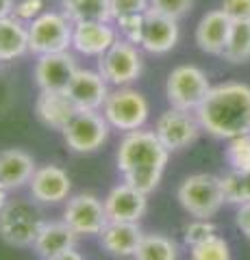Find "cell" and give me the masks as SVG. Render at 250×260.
<instances>
[{
	"label": "cell",
	"mask_w": 250,
	"mask_h": 260,
	"mask_svg": "<svg viewBox=\"0 0 250 260\" xmlns=\"http://www.w3.org/2000/svg\"><path fill=\"white\" fill-rule=\"evenodd\" d=\"M170 150L159 141L155 130L124 133L118 145V172L126 184L144 193H152L163 178Z\"/></svg>",
	"instance_id": "6da1fadb"
},
{
	"label": "cell",
	"mask_w": 250,
	"mask_h": 260,
	"mask_svg": "<svg viewBox=\"0 0 250 260\" xmlns=\"http://www.w3.org/2000/svg\"><path fill=\"white\" fill-rule=\"evenodd\" d=\"M196 117L203 130L217 139H233L250 133V87L244 83H224L211 87Z\"/></svg>",
	"instance_id": "7a4b0ae2"
},
{
	"label": "cell",
	"mask_w": 250,
	"mask_h": 260,
	"mask_svg": "<svg viewBox=\"0 0 250 260\" xmlns=\"http://www.w3.org/2000/svg\"><path fill=\"white\" fill-rule=\"evenodd\" d=\"M176 200L183 206V210L193 219H211L222 208L224 189L222 178L213 174H193L185 178L176 191Z\"/></svg>",
	"instance_id": "3957f363"
},
{
	"label": "cell",
	"mask_w": 250,
	"mask_h": 260,
	"mask_svg": "<svg viewBox=\"0 0 250 260\" xmlns=\"http://www.w3.org/2000/svg\"><path fill=\"white\" fill-rule=\"evenodd\" d=\"M26 28H29L31 54L42 56V54L72 50L74 22L63 11H44L39 18L29 22Z\"/></svg>",
	"instance_id": "277c9868"
},
{
	"label": "cell",
	"mask_w": 250,
	"mask_h": 260,
	"mask_svg": "<svg viewBox=\"0 0 250 260\" xmlns=\"http://www.w3.org/2000/svg\"><path fill=\"white\" fill-rule=\"evenodd\" d=\"M102 115L109 121L111 128L122 130V133H133V130H140L148 121L150 104L146 95L133 89L131 85L114 87L102 107Z\"/></svg>",
	"instance_id": "5b68a950"
},
{
	"label": "cell",
	"mask_w": 250,
	"mask_h": 260,
	"mask_svg": "<svg viewBox=\"0 0 250 260\" xmlns=\"http://www.w3.org/2000/svg\"><path fill=\"white\" fill-rule=\"evenodd\" d=\"M209 91H211L209 76L198 65H191V63L176 65L170 74H168L165 98L170 102V107L174 109L196 113L200 104L205 102Z\"/></svg>",
	"instance_id": "8992f818"
},
{
	"label": "cell",
	"mask_w": 250,
	"mask_h": 260,
	"mask_svg": "<svg viewBox=\"0 0 250 260\" xmlns=\"http://www.w3.org/2000/svg\"><path fill=\"white\" fill-rule=\"evenodd\" d=\"M42 225L44 217L31 202H7L0 210V239L13 247H33Z\"/></svg>",
	"instance_id": "52a82bcc"
},
{
	"label": "cell",
	"mask_w": 250,
	"mask_h": 260,
	"mask_svg": "<svg viewBox=\"0 0 250 260\" xmlns=\"http://www.w3.org/2000/svg\"><path fill=\"white\" fill-rule=\"evenodd\" d=\"M102 78L111 87H128L142 76L144 72V54L142 48L126 39L118 37V42L102 56H98V68Z\"/></svg>",
	"instance_id": "ba28073f"
},
{
	"label": "cell",
	"mask_w": 250,
	"mask_h": 260,
	"mask_svg": "<svg viewBox=\"0 0 250 260\" xmlns=\"http://www.w3.org/2000/svg\"><path fill=\"white\" fill-rule=\"evenodd\" d=\"M111 126L100 111H76L68 126L61 130L66 145L76 154H92L109 139Z\"/></svg>",
	"instance_id": "9c48e42d"
},
{
	"label": "cell",
	"mask_w": 250,
	"mask_h": 260,
	"mask_svg": "<svg viewBox=\"0 0 250 260\" xmlns=\"http://www.w3.org/2000/svg\"><path fill=\"white\" fill-rule=\"evenodd\" d=\"M200 130H203V126H200L196 113L174 107L163 111L155 121V135L170 152H179L191 145L198 139Z\"/></svg>",
	"instance_id": "30bf717a"
},
{
	"label": "cell",
	"mask_w": 250,
	"mask_h": 260,
	"mask_svg": "<svg viewBox=\"0 0 250 260\" xmlns=\"http://www.w3.org/2000/svg\"><path fill=\"white\" fill-rule=\"evenodd\" d=\"M78 72V63L74 52H52L37 56L33 78L39 91H66L72 78Z\"/></svg>",
	"instance_id": "8fae6325"
},
{
	"label": "cell",
	"mask_w": 250,
	"mask_h": 260,
	"mask_svg": "<svg viewBox=\"0 0 250 260\" xmlns=\"http://www.w3.org/2000/svg\"><path fill=\"white\" fill-rule=\"evenodd\" d=\"M63 221H66L78 237H92L100 234L107 225V213H104V202H100L92 193H78L68 200V206L63 210Z\"/></svg>",
	"instance_id": "7c38bea8"
},
{
	"label": "cell",
	"mask_w": 250,
	"mask_h": 260,
	"mask_svg": "<svg viewBox=\"0 0 250 260\" xmlns=\"http://www.w3.org/2000/svg\"><path fill=\"white\" fill-rule=\"evenodd\" d=\"M66 93L70 95V100L74 102L78 111H102L104 102L111 93V85L102 78L98 70L78 68Z\"/></svg>",
	"instance_id": "4fadbf2b"
},
{
	"label": "cell",
	"mask_w": 250,
	"mask_h": 260,
	"mask_svg": "<svg viewBox=\"0 0 250 260\" xmlns=\"http://www.w3.org/2000/svg\"><path fill=\"white\" fill-rule=\"evenodd\" d=\"M102 202L109 221L137 223L148 210V193L135 189L126 182L114 186Z\"/></svg>",
	"instance_id": "5bb4252c"
},
{
	"label": "cell",
	"mask_w": 250,
	"mask_h": 260,
	"mask_svg": "<svg viewBox=\"0 0 250 260\" xmlns=\"http://www.w3.org/2000/svg\"><path fill=\"white\" fill-rule=\"evenodd\" d=\"M118 28L111 22H78L72 32V52L98 59L118 42Z\"/></svg>",
	"instance_id": "9a60e30c"
},
{
	"label": "cell",
	"mask_w": 250,
	"mask_h": 260,
	"mask_svg": "<svg viewBox=\"0 0 250 260\" xmlns=\"http://www.w3.org/2000/svg\"><path fill=\"white\" fill-rule=\"evenodd\" d=\"M181 37V28H179V20L165 18L161 13L155 11H146L144 15V35H142V44L140 48L148 54H165L179 44Z\"/></svg>",
	"instance_id": "2e32d148"
},
{
	"label": "cell",
	"mask_w": 250,
	"mask_h": 260,
	"mask_svg": "<svg viewBox=\"0 0 250 260\" xmlns=\"http://www.w3.org/2000/svg\"><path fill=\"white\" fill-rule=\"evenodd\" d=\"M31 195L35 202L42 204H59V202L68 200L72 191V180L68 172L59 165H42L35 169L33 178L29 182Z\"/></svg>",
	"instance_id": "e0dca14e"
},
{
	"label": "cell",
	"mask_w": 250,
	"mask_h": 260,
	"mask_svg": "<svg viewBox=\"0 0 250 260\" xmlns=\"http://www.w3.org/2000/svg\"><path fill=\"white\" fill-rule=\"evenodd\" d=\"M100 237V247L114 258H133L137 247L144 239V232L137 223H126V221H107L102 228Z\"/></svg>",
	"instance_id": "ac0fdd59"
},
{
	"label": "cell",
	"mask_w": 250,
	"mask_h": 260,
	"mask_svg": "<svg viewBox=\"0 0 250 260\" xmlns=\"http://www.w3.org/2000/svg\"><path fill=\"white\" fill-rule=\"evenodd\" d=\"M78 109L70 100L66 91H39L35 100V115L46 128L61 130L68 126V121L74 117Z\"/></svg>",
	"instance_id": "d6986e66"
},
{
	"label": "cell",
	"mask_w": 250,
	"mask_h": 260,
	"mask_svg": "<svg viewBox=\"0 0 250 260\" xmlns=\"http://www.w3.org/2000/svg\"><path fill=\"white\" fill-rule=\"evenodd\" d=\"M233 22L222 9H213L207 11L200 18L198 26H196V44L203 52L207 54H217L220 56L224 46H227L229 32H231Z\"/></svg>",
	"instance_id": "ffe728a7"
},
{
	"label": "cell",
	"mask_w": 250,
	"mask_h": 260,
	"mask_svg": "<svg viewBox=\"0 0 250 260\" xmlns=\"http://www.w3.org/2000/svg\"><path fill=\"white\" fill-rule=\"evenodd\" d=\"M35 169V160L29 152L20 148L0 152V182L7 186V191H18L29 184Z\"/></svg>",
	"instance_id": "44dd1931"
},
{
	"label": "cell",
	"mask_w": 250,
	"mask_h": 260,
	"mask_svg": "<svg viewBox=\"0 0 250 260\" xmlns=\"http://www.w3.org/2000/svg\"><path fill=\"white\" fill-rule=\"evenodd\" d=\"M76 237L78 234L66 221H44L33 247L44 260H48V258L61 254V251L74 247Z\"/></svg>",
	"instance_id": "7402d4cb"
},
{
	"label": "cell",
	"mask_w": 250,
	"mask_h": 260,
	"mask_svg": "<svg viewBox=\"0 0 250 260\" xmlns=\"http://www.w3.org/2000/svg\"><path fill=\"white\" fill-rule=\"evenodd\" d=\"M29 28L13 15L0 18V61L9 63L29 54Z\"/></svg>",
	"instance_id": "603a6c76"
},
{
	"label": "cell",
	"mask_w": 250,
	"mask_h": 260,
	"mask_svg": "<svg viewBox=\"0 0 250 260\" xmlns=\"http://www.w3.org/2000/svg\"><path fill=\"white\" fill-rule=\"evenodd\" d=\"M61 11L78 22H111V0H61Z\"/></svg>",
	"instance_id": "cb8c5ba5"
},
{
	"label": "cell",
	"mask_w": 250,
	"mask_h": 260,
	"mask_svg": "<svg viewBox=\"0 0 250 260\" xmlns=\"http://www.w3.org/2000/svg\"><path fill=\"white\" fill-rule=\"evenodd\" d=\"M133 260H179V245L165 234H144Z\"/></svg>",
	"instance_id": "d4e9b609"
},
{
	"label": "cell",
	"mask_w": 250,
	"mask_h": 260,
	"mask_svg": "<svg viewBox=\"0 0 250 260\" xmlns=\"http://www.w3.org/2000/svg\"><path fill=\"white\" fill-rule=\"evenodd\" d=\"M220 56L233 65H244L250 61V22H233Z\"/></svg>",
	"instance_id": "484cf974"
},
{
	"label": "cell",
	"mask_w": 250,
	"mask_h": 260,
	"mask_svg": "<svg viewBox=\"0 0 250 260\" xmlns=\"http://www.w3.org/2000/svg\"><path fill=\"white\" fill-rule=\"evenodd\" d=\"M224 200L229 204H248L250 202V169L248 172H231L222 176Z\"/></svg>",
	"instance_id": "4316f807"
},
{
	"label": "cell",
	"mask_w": 250,
	"mask_h": 260,
	"mask_svg": "<svg viewBox=\"0 0 250 260\" xmlns=\"http://www.w3.org/2000/svg\"><path fill=\"white\" fill-rule=\"evenodd\" d=\"M227 160L233 172H248L250 169V133L229 139Z\"/></svg>",
	"instance_id": "83f0119b"
},
{
	"label": "cell",
	"mask_w": 250,
	"mask_h": 260,
	"mask_svg": "<svg viewBox=\"0 0 250 260\" xmlns=\"http://www.w3.org/2000/svg\"><path fill=\"white\" fill-rule=\"evenodd\" d=\"M191 260H231L229 243L222 237L213 234V237L207 239L205 243L191 247Z\"/></svg>",
	"instance_id": "f1b7e54d"
},
{
	"label": "cell",
	"mask_w": 250,
	"mask_h": 260,
	"mask_svg": "<svg viewBox=\"0 0 250 260\" xmlns=\"http://www.w3.org/2000/svg\"><path fill=\"white\" fill-rule=\"evenodd\" d=\"M144 15L146 13H137V15H124V18L116 20V28L118 35L131 42L135 46L142 44V35H144Z\"/></svg>",
	"instance_id": "f546056e"
},
{
	"label": "cell",
	"mask_w": 250,
	"mask_h": 260,
	"mask_svg": "<svg viewBox=\"0 0 250 260\" xmlns=\"http://www.w3.org/2000/svg\"><path fill=\"white\" fill-rule=\"evenodd\" d=\"M215 234V225L209 221V219H193L191 223L185 225V232H183V239H185V245H200L205 243L207 239H211Z\"/></svg>",
	"instance_id": "4dcf8cb0"
},
{
	"label": "cell",
	"mask_w": 250,
	"mask_h": 260,
	"mask_svg": "<svg viewBox=\"0 0 250 260\" xmlns=\"http://www.w3.org/2000/svg\"><path fill=\"white\" fill-rule=\"evenodd\" d=\"M193 7V0H150V11L161 13L165 18L181 20Z\"/></svg>",
	"instance_id": "1f68e13d"
},
{
	"label": "cell",
	"mask_w": 250,
	"mask_h": 260,
	"mask_svg": "<svg viewBox=\"0 0 250 260\" xmlns=\"http://www.w3.org/2000/svg\"><path fill=\"white\" fill-rule=\"evenodd\" d=\"M44 11H46V3H44V0H15L11 15L15 20L29 24V22H33L35 18H39Z\"/></svg>",
	"instance_id": "d6a6232c"
},
{
	"label": "cell",
	"mask_w": 250,
	"mask_h": 260,
	"mask_svg": "<svg viewBox=\"0 0 250 260\" xmlns=\"http://www.w3.org/2000/svg\"><path fill=\"white\" fill-rule=\"evenodd\" d=\"M150 9V0H111V15L114 20L124 18V15L146 13Z\"/></svg>",
	"instance_id": "836d02e7"
},
{
	"label": "cell",
	"mask_w": 250,
	"mask_h": 260,
	"mask_svg": "<svg viewBox=\"0 0 250 260\" xmlns=\"http://www.w3.org/2000/svg\"><path fill=\"white\" fill-rule=\"evenodd\" d=\"M220 9L231 18V22H250V0H222Z\"/></svg>",
	"instance_id": "e575fe53"
},
{
	"label": "cell",
	"mask_w": 250,
	"mask_h": 260,
	"mask_svg": "<svg viewBox=\"0 0 250 260\" xmlns=\"http://www.w3.org/2000/svg\"><path fill=\"white\" fill-rule=\"evenodd\" d=\"M237 228L244 232V237L250 241V202L241 204L237 210Z\"/></svg>",
	"instance_id": "d590c367"
},
{
	"label": "cell",
	"mask_w": 250,
	"mask_h": 260,
	"mask_svg": "<svg viewBox=\"0 0 250 260\" xmlns=\"http://www.w3.org/2000/svg\"><path fill=\"white\" fill-rule=\"evenodd\" d=\"M48 260H85V258L78 254V251H76V247H70V249L61 251V254L52 256V258H48Z\"/></svg>",
	"instance_id": "8d00e7d4"
},
{
	"label": "cell",
	"mask_w": 250,
	"mask_h": 260,
	"mask_svg": "<svg viewBox=\"0 0 250 260\" xmlns=\"http://www.w3.org/2000/svg\"><path fill=\"white\" fill-rule=\"evenodd\" d=\"M13 5H15V0H0V18H5V15H11Z\"/></svg>",
	"instance_id": "74e56055"
},
{
	"label": "cell",
	"mask_w": 250,
	"mask_h": 260,
	"mask_svg": "<svg viewBox=\"0 0 250 260\" xmlns=\"http://www.w3.org/2000/svg\"><path fill=\"white\" fill-rule=\"evenodd\" d=\"M7 193H9V191H7V186L0 182V210H3L7 206V202H9V200H7Z\"/></svg>",
	"instance_id": "f35d334b"
}]
</instances>
